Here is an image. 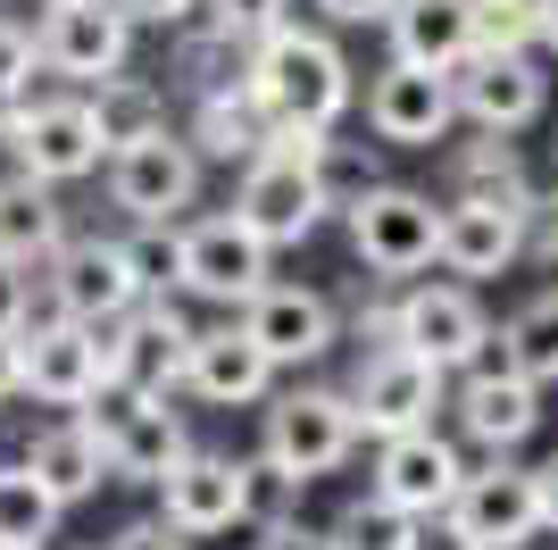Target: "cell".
<instances>
[{
	"label": "cell",
	"mask_w": 558,
	"mask_h": 550,
	"mask_svg": "<svg viewBox=\"0 0 558 550\" xmlns=\"http://www.w3.org/2000/svg\"><path fill=\"white\" fill-rule=\"evenodd\" d=\"M242 84L258 92V109L276 117V125H308V134H326L333 117L350 109V59L326 34H301V25L258 34V59H251Z\"/></svg>",
	"instance_id": "cell-1"
},
{
	"label": "cell",
	"mask_w": 558,
	"mask_h": 550,
	"mask_svg": "<svg viewBox=\"0 0 558 550\" xmlns=\"http://www.w3.org/2000/svg\"><path fill=\"white\" fill-rule=\"evenodd\" d=\"M233 217L283 251V242H308L317 217H326V192H317V134L308 125H276L258 159H242V192H233Z\"/></svg>",
	"instance_id": "cell-2"
},
{
	"label": "cell",
	"mask_w": 558,
	"mask_h": 550,
	"mask_svg": "<svg viewBox=\"0 0 558 550\" xmlns=\"http://www.w3.org/2000/svg\"><path fill=\"white\" fill-rule=\"evenodd\" d=\"M201 192V151L167 125H142L134 142L109 151V201L134 217V226H175V208H192Z\"/></svg>",
	"instance_id": "cell-3"
},
{
	"label": "cell",
	"mask_w": 558,
	"mask_h": 550,
	"mask_svg": "<svg viewBox=\"0 0 558 550\" xmlns=\"http://www.w3.org/2000/svg\"><path fill=\"white\" fill-rule=\"evenodd\" d=\"M184 350H192V325H184V309H167V300H134L125 318L100 325L109 392H175L184 384Z\"/></svg>",
	"instance_id": "cell-4"
},
{
	"label": "cell",
	"mask_w": 558,
	"mask_h": 550,
	"mask_svg": "<svg viewBox=\"0 0 558 550\" xmlns=\"http://www.w3.org/2000/svg\"><path fill=\"white\" fill-rule=\"evenodd\" d=\"M434 234H442V208L434 192H409V183H367L350 201V242L375 275H417L434 267Z\"/></svg>",
	"instance_id": "cell-5"
},
{
	"label": "cell",
	"mask_w": 558,
	"mask_h": 550,
	"mask_svg": "<svg viewBox=\"0 0 558 550\" xmlns=\"http://www.w3.org/2000/svg\"><path fill=\"white\" fill-rule=\"evenodd\" d=\"M442 517H450V542H466V550H525L542 534L534 467H500V458H492L484 476H459Z\"/></svg>",
	"instance_id": "cell-6"
},
{
	"label": "cell",
	"mask_w": 558,
	"mask_h": 550,
	"mask_svg": "<svg viewBox=\"0 0 558 550\" xmlns=\"http://www.w3.org/2000/svg\"><path fill=\"white\" fill-rule=\"evenodd\" d=\"M125 43H134V17L117 0H50L43 25H34V68L100 84V75L125 68Z\"/></svg>",
	"instance_id": "cell-7"
},
{
	"label": "cell",
	"mask_w": 558,
	"mask_h": 550,
	"mask_svg": "<svg viewBox=\"0 0 558 550\" xmlns=\"http://www.w3.org/2000/svg\"><path fill=\"white\" fill-rule=\"evenodd\" d=\"M100 400H109V417H84V426H93L109 476L159 483L167 467L192 451V442H184V417L167 409V392H100Z\"/></svg>",
	"instance_id": "cell-8"
},
{
	"label": "cell",
	"mask_w": 558,
	"mask_h": 550,
	"mask_svg": "<svg viewBox=\"0 0 558 550\" xmlns=\"http://www.w3.org/2000/svg\"><path fill=\"white\" fill-rule=\"evenodd\" d=\"M350 451H359L350 392H292V400H276V409H267V458H276L292 483L333 476Z\"/></svg>",
	"instance_id": "cell-9"
},
{
	"label": "cell",
	"mask_w": 558,
	"mask_h": 550,
	"mask_svg": "<svg viewBox=\"0 0 558 550\" xmlns=\"http://www.w3.org/2000/svg\"><path fill=\"white\" fill-rule=\"evenodd\" d=\"M17 384L50 409H84L109 392V367H100V325H75V318H50L25 334L17 325Z\"/></svg>",
	"instance_id": "cell-10"
},
{
	"label": "cell",
	"mask_w": 558,
	"mask_h": 550,
	"mask_svg": "<svg viewBox=\"0 0 558 550\" xmlns=\"http://www.w3.org/2000/svg\"><path fill=\"white\" fill-rule=\"evenodd\" d=\"M175 284L201 300H226V309H242V300L267 284V242H258L242 217H201V226L175 234Z\"/></svg>",
	"instance_id": "cell-11"
},
{
	"label": "cell",
	"mask_w": 558,
	"mask_h": 550,
	"mask_svg": "<svg viewBox=\"0 0 558 550\" xmlns=\"http://www.w3.org/2000/svg\"><path fill=\"white\" fill-rule=\"evenodd\" d=\"M9 151H17L25 176H43V183H75L109 159L100 125H93V100H17L9 109Z\"/></svg>",
	"instance_id": "cell-12"
},
{
	"label": "cell",
	"mask_w": 558,
	"mask_h": 550,
	"mask_svg": "<svg viewBox=\"0 0 558 550\" xmlns=\"http://www.w3.org/2000/svg\"><path fill=\"white\" fill-rule=\"evenodd\" d=\"M442 75H450L459 117H475L484 134H517V125H534V117H542L534 50H466V59H450Z\"/></svg>",
	"instance_id": "cell-13"
},
{
	"label": "cell",
	"mask_w": 558,
	"mask_h": 550,
	"mask_svg": "<svg viewBox=\"0 0 558 550\" xmlns=\"http://www.w3.org/2000/svg\"><path fill=\"white\" fill-rule=\"evenodd\" d=\"M434 400H442V367L417 359V350L384 343L367 367H359V384H350V417H359V434H409V426H434Z\"/></svg>",
	"instance_id": "cell-14"
},
{
	"label": "cell",
	"mask_w": 558,
	"mask_h": 550,
	"mask_svg": "<svg viewBox=\"0 0 558 550\" xmlns=\"http://www.w3.org/2000/svg\"><path fill=\"white\" fill-rule=\"evenodd\" d=\"M50 300H59V318H75V325L125 318L142 300L134 251H125V242H59V251H50Z\"/></svg>",
	"instance_id": "cell-15"
},
{
	"label": "cell",
	"mask_w": 558,
	"mask_h": 550,
	"mask_svg": "<svg viewBox=\"0 0 558 550\" xmlns=\"http://www.w3.org/2000/svg\"><path fill=\"white\" fill-rule=\"evenodd\" d=\"M450 117H459V100H450V75L442 68L392 59V68L367 84V125L384 142H400V151H434V142L450 134Z\"/></svg>",
	"instance_id": "cell-16"
},
{
	"label": "cell",
	"mask_w": 558,
	"mask_h": 550,
	"mask_svg": "<svg viewBox=\"0 0 558 550\" xmlns=\"http://www.w3.org/2000/svg\"><path fill=\"white\" fill-rule=\"evenodd\" d=\"M459 451H450L434 426H409V434H384V451H375V492L392 509H409V517H442V501L459 492Z\"/></svg>",
	"instance_id": "cell-17"
},
{
	"label": "cell",
	"mask_w": 558,
	"mask_h": 550,
	"mask_svg": "<svg viewBox=\"0 0 558 550\" xmlns=\"http://www.w3.org/2000/svg\"><path fill=\"white\" fill-rule=\"evenodd\" d=\"M159 517L184 534V542L242 526V467H233V458H217V451H184V458L159 476Z\"/></svg>",
	"instance_id": "cell-18"
},
{
	"label": "cell",
	"mask_w": 558,
	"mask_h": 550,
	"mask_svg": "<svg viewBox=\"0 0 558 550\" xmlns=\"http://www.w3.org/2000/svg\"><path fill=\"white\" fill-rule=\"evenodd\" d=\"M242 334L267 350V367H301V359H326L333 350V309L301 284H258L242 300Z\"/></svg>",
	"instance_id": "cell-19"
},
{
	"label": "cell",
	"mask_w": 558,
	"mask_h": 550,
	"mask_svg": "<svg viewBox=\"0 0 558 550\" xmlns=\"http://www.w3.org/2000/svg\"><path fill=\"white\" fill-rule=\"evenodd\" d=\"M475 334H484V309H475L466 284H417V292H400V309H392V343L434 359L442 375L475 350Z\"/></svg>",
	"instance_id": "cell-20"
},
{
	"label": "cell",
	"mask_w": 558,
	"mask_h": 550,
	"mask_svg": "<svg viewBox=\"0 0 558 550\" xmlns=\"http://www.w3.org/2000/svg\"><path fill=\"white\" fill-rule=\"evenodd\" d=\"M267 350L242 334V325H209V334H192L184 350V384L201 392V400H217V409H251L258 392H267Z\"/></svg>",
	"instance_id": "cell-21"
},
{
	"label": "cell",
	"mask_w": 558,
	"mask_h": 550,
	"mask_svg": "<svg viewBox=\"0 0 558 550\" xmlns=\"http://www.w3.org/2000/svg\"><path fill=\"white\" fill-rule=\"evenodd\" d=\"M434 259L450 275H500L517 259V208L509 201H442V234H434Z\"/></svg>",
	"instance_id": "cell-22"
},
{
	"label": "cell",
	"mask_w": 558,
	"mask_h": 550,
	"mask_svg": "<svg viewBox=\"0 0 558 550\" xmlns=\"http://www.w3.org/2000/svg\"><path fill=\"white\" fill-rule=\"evenodd\" d=\"M459 417H466V434L484 442V451H517V442L542 426V384H534V375H517V367H500V375H466Z\"/></svg>",
	"instance_id": "cell-23"
},
{
	"label": "cell",
	"mask_w": 558,
	"mask_h": 550,
	"mask_svg": "<svg viewBox=\"0 0 558 550\" xmlns=\"http://www.w3.org/2000/svg\"><path fill=\"white\" fill-rule=\"evenodd\" d=\"M68 242V208L50 201L43 176H9L0 183V259H17V267H34V259H50Z\"/></svg>",
	"instance_id": "cell-24"
},
{
	"label": "cell",
	"mask_w": 558,
	"mask_h": 550,
	"mask_svg": "<svg viewBox=\"0 0 558 550\" xmlns=\"http://www.w3.org/2000/svg\"><path fill=\"white\" fill-rule=\"evenodd\" d=\"M384 25H392V59H417V68H450L475 50L466 43V0H392Z\"/></svg>",
	"instance_id": "cell-25"
},
{
	"label": "cell",
	"mask_w": 558,
	"mask_h": 550,
	"mask_svg": "<svg viewBox=\"0 0 558 550\" xmlns=\"http://www.w3.org/2000/svg\"><path fill=\"white\" fill-rule=\"evenodd\" d=\"M25 467L43 476V492H50L59 509H68V501H93L100 476H109V458H100V442H93V426H84V417H75V426H50V434H34Z\"/></svg>",
	"instance_id": "cell-26"
},
{
	"label": "cell",
	"mask_w": 558,
	"mask_h": 550,
	"mask_svg": "<svg viewBox=\"0 0 558 550\" xmlns=\"http://www.w3.org/2000/svg\"><path fill=\"white\" fill-rule=\"evenodd\" d=\"M267 134H276V117L258 109V92H209L201 100V134H192V151H217V159H258L267 151Z\"/></svg>",
	"instance_id": "cell-27"
},
{
	"label": "cell",
	"mask_w": 558,
	"mask_h": 550,
	"mask_svg": "<svg viewBox=\"0 0 558 550\" xmlns=\"http://www.w3.org/2000/svg\"><path fill=\"white\" fill-rule=\"evenodd\" d=\"M333 550H417L425 542V517H409V509H392L384 492H367V501H350L342 517L326 526Z\"/></svg>",
	"instance_id": "cell-28"
},
{
	"label": "cell",
	"mask_w": 558,
	"mask_h": 550,
	"mask_svg": "<svg viewBox=\"0 0 558 550\" xmlns=\"http://www.w3.org/2000/svg\"><path fill=\"white\" fill-rule=\"evenodd\" d=\"M50 526H59V501L43 492V476L34 467H0V542H34L43 550L50 542Z\"/></svg>",
	"instance_id": "cell-29"
},
{
	"label": "cell",
	"mask_w": 558,
	"mask_h": 550,
	"mask_svg": "<svg viewBox=\"0 0 558 550\" xmlns=\"http://www.w3.org/2000/svg\"><path fill=\"white\" fill-rule=\"evenodd\" d=\"M500 334H509L517 367H525L534 384H558V284H550L542 300H525V309H517V318L500 325Z\"/></svg>",
	"instance_id": "cell-30"
},
{
	"label": "cell",
	"mask_w": 558,
	"mask_h": 550,
	"mask_svg": "<svg viewBox=\"0 0 558 550\" xmlns=\"http://www.w3.org/2000/svg\"><path fill=\"white\" fill-rule=\"evenodd\" d=\"M466 43L475 50H534L542 0H466Z\"/></svg>",
	"instance_id": "cell-31"
},
{
	"label": "cell",
	"mask_w": 558,
	"mask_h": 550,
	"mask_svg": "<svg viewBox=\"0 0 558 550\" xmlns=\"http://www.w3.org/2000/svg\"><path fill=\"white\" fill-rule=\"evenodd\" d=\"M93 125H100V151H117V142H134L142 125H159V100H150L134 75H100V92H93Z\"/></svg>",
	"instance_id": "cell-32"
},
{
	"label": "cell",
	"mask_w": 558,
	"mask_h": 550,
	"mask_svg": "<svg viewBox=\"0 0 558 550\" xmlns=\"http://www.w3.org/2000/svg\"><path fill=\"white\" fill-rule=\"evenodd\" d=\"M459 201H525V176H517V151H509V142H500V134H492L484 142V151H466V159H459Z\"/></svg>",
	"instance_id": "cell-33"
},
{
	"label": "cell",
	"mask_w": 558,
	"mask_h": 550,
	"mask_svg": "<svg viewBox=\"0 0 558 550\" xmlns=\"http://www.w3.org/2000/svg\"><path fill=\"white\" fill-rule=\"evenodd\" d=\"M233 467H242V517H251V526H276V517H292L301 483L283 476L267 451H258V458H233Z\"/></svg>",
	"instance_id": "cell-34"
},
{
	"label": "cell",
	"mask_w": 558,
	"mask_h": 550,
	"mask_svg": "<svg viewBox=\"0 0 558 550\" xmlns=\"http://www.w3.org/2000/svg\"><path fill=\"white\" fill-rule=\"evenodd\" d=\"M517 259H558V192H525L517 201Z\"/></svg>",
	"instance_id": "cell-35"
},
{
	"label": "cell",
	"mask_w": 558,
	"mask_h": 550,
	"mask_svg": "<svg viewBox=\"0 0 558 550\" xmlns=\"http://www.w3.org/2000/svg\"><path fill=\"white\" fill-rule=\"evenodd\" d=\"M217 25L242 34V43H258V34H276V25H283V0H217Z\"/></svg>",
	"instance_id": "cell-36"
},
{
	"label": "cell",
	"mask_w": 558,
	"mask_h": 550,
	"mask_svg": "<svg viewBox=\"0 0 558 550\" xmlns=\"http://www.w3.org/2000/svg\"><path fill=\"white\" fill-rule=\"evenodd\" d=\"M25 75H34V34L0 17V100H17V92H25Z\"/></svg>",
	"instance_id": "cell-37"
},
{
	"label": "cell",
	"mask_w": 558,
	"mask_h": 550,
	"mask_svg": "<svg viewBox=\"0 0 558 550\" xmlns=\"http://www.w3.org/2000/svg\"><path fill=\"white\" fill-rule=\"evenodd\" d=\"M125 251H134V275H142V292L175 275V234H167V226H142V242H125Z\"/></svg>",
	"instance_id": "cell-38"
},
{
	"label": "cell",
	"mask_w": 558,
	"mask_h": 550,
	"mask_svg": "<svg viewBox=\"0 0 558 550\" xmlns=\"http://www.w3.org/2000/svg\"><path fill=\"white\" fill-rule=\"evenodd\" d=\"M251 550H333L317 526H301V517H276V526H258V542Z\"/></svg>",
	"instance_id": "cell-39"
},
{
	"label": "cell",
	"mask_w": 558,
	"mask_h": 550,
	"mask_svg": "<svg viewBox=\"0 0 558 550\" xmlns=\"http://www.w3.org/2000/svg\"><path fill=\"white\" fill-rule=\"evenodd\" d=\"M109 550H192V542H184L175 526H167V517H142V526H125Z\"/></svg>",
	"instance_id": "cell-40"
},
{
	"label": "cell",
	"mask_w": 558,
	"mask_h": 550,
	"mask_svg": "<svg viewBox=\"0 0 558 550\" xmlns=\"http://www.w3.org/2000/svg\"><path fill=\"white\" fill-rule=\"evenodd\" d=\"M17 325H25V267L0 259V334H17Z\"/></svg>",
	"instance_id": "cell-41"
},
{
	"label": "cell",
	"mask_w": 558,
	"mask_h": 550,
	"mask_svg": "<svg viewBox=\"0 0 558 550\" xmlns=\"http://www.w3.org/2000/svg\"><path fill=\"white\" fill-rule=\"evenodd\" d=\"M117 9H125L134 25H184L192 9H201V0H117Z\"/></svg>",
	"instance_id": "cell-42"
},
{
	"label": "cell",
	"mask_w": 558,
	"mask_h": 550,
	"mask_svg": "<svg viewBox=\"0 0 558 550\" xmlns=\"http://www.w3.org/2000/svg\"><path fill=\"white\" fill-rule=\"evenodd\" d=\"M317 9H326L333 25H384V9H392V0H317Z\"/></svg>",
	"instance_id": "cell-43"
},
{
	"label": "cell",
	"mask_w": 558,
	"mask_h": 550,
	"mask_svg": "<svg viewBox=\"0 0 558 550\" xmlns=\"http://www.w3.org/2000/svg\"><path fill=\"white\" fill-rule=\"evenodd\" d=\"M534 501H542V534H558V458L534 467Z\"/></svg>",
	"instance_id": "cell-44"
},
{
	"label": "cell",
	"mask_w": 558,
	"mask_h": 550,
	"mask_svg": "<svg viewBox=\"0 0 558 550\" xmlns=\"http://www.w3.org/2000/svg\"><path fill=\"white\" fill-rule=\"evenodd\" d=\"M17 334H0V400H17Z\"/></svg>",
	"instance_id": "cell-45"
},
{
	"label": "cell",
	"mask_w": 558,
	"mask_h": 550,
	"mask_svg": "<svg viewBox=\"0 0 558 550\" xmlns=\"http://www.w3.org/2000/svg\"><path fill=\"white\" fill-rule=\"evenodd\" d=\"M542 43L558 50V0H542Z\"/></svg>",
	"instance_id": "cell-46"
},
{
	"label": "cell",
	"mask_w": 558,
	"mask_h": 550,
	"mask_svg": "<svg viewBox=\"0 0 558 550\" xmlns=\"http://www.w3.org/2000/svg\"><path fill=\"white\" fill-rule=\"evenodd\" d=\"M0 550H34V542H0Z\"/></svg>",
	"instance_id": "cell-47"
}]
</instances>
